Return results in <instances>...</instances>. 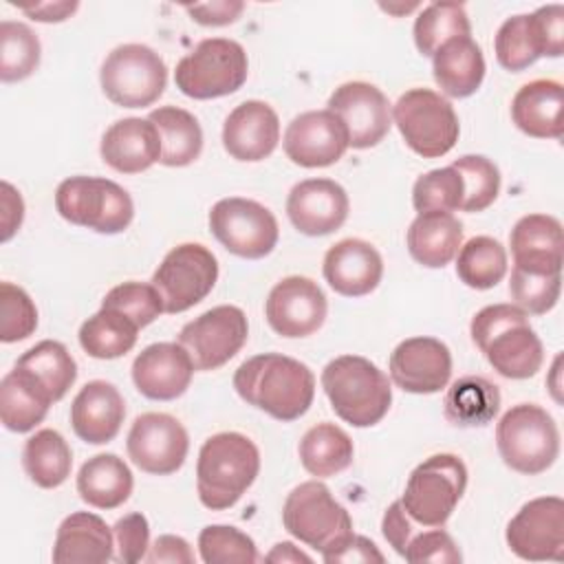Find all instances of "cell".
Returning <instances> with one entry per match:
<instances>
[{
  "label": "cell",
  "instance_id": "cell-1",
  "mask_svg": "<svg viewBox=\"0 0 564 564\" xmlns=\"http://www.w3.org/2000/svg\"><path fill=\"white\" fill-rule=\"evenodd\" d=\"M234 388L242 401L289 423L308 412L315 397L313 370L282 352L253 355L234 372Z\"/></svg>",
  "mask_w": 564,
  "mask_h": 564
},
{
  "label": "cell",
  "instance_id": "cell-2",
  "mask_svg": "<svg viewBox=\"0 0 564 564\" xmlns=\"http://www.w3.org/2000/svg\"><path fill=\"white\" fill-rule=\"evenodd\" d=\"M469 333L489 366L507 379H529L544 364L542 341L529 315L516 304L480 308L471 317Z\"/></svg>",
  "mask_w": 564,
  "mask_h": 564
},
{
  "label": "cell",
  "instance_id": "cell-3",
  "mask_svg": "<svg viewBox=\"0 0 564 564\" xmlns=\"http://www.w3.org/2000/svg\"><path fill=\"white\" fill-rule=\"evenodd\" d=\"M260 452L240 432H218L209 436L196 460V491L203 507L223 511L234 507L256 482Z\"/></svg>",
  "mask_w": 564,
  "mask_h": 564
},
{
  "label": "cell",
  "instance_id": "cell-4",
  "mask_svg": "<svg viewBox=\"0 0 564 564\" xmlns=\"http://www.w3.org/2000/svg\"><path fill=\"white\" fill-rule=\"evenodd\" d=\"M322 388L335 414L352 427H372L390 410L392 386L366 357L339 355L322 370Z\"/></svg>",
  "mask_w": 564,
  "mask_h": 564
},
{
  "label": "cell",
  "instance_id": "cell-5",
  "mask_svg": "<svg viewBox=\"0 0 564 564\" xmlns=\"http://www.w3.org/2000/svg\"><path fill=\"white\" fill-rule=\"evenodd\" d=\"M496 445L507 467L524 476H538L557 460L560 432L544 408L518 403L500 416Z\"/></svg>",
  "mask_w": 564,
  "mask_h": 564
},
{
  "label": "cell",
  "instance_id": "cell-6",
  "mask_svg": "<svg viewBox=\"0 0 564 564\" xmlns=\"http://www.w3.org/2000/svg\"><path fill=\"white\" fill-rule=\"evenodd\" d=\"M55 209L70 225L97 234H121L134 218L130 194L104 176H70L55 189Z\"/></svg>",
  "mask_w": 564,
  "mask_h": 564
},
{
  "label": "cell",
  "instance_id": "cell-7",
  "mask_svg": "<svg viewBox=\"0 0 564 564\" xmlns=\"http://www.w3.org/2000/svg\"><path fill=\"white\" fill-rule=\"evenodd\" d=\"M247 75L249 59L242 44L229 37H207L181 57L174 82L192 99H216L240 90Z\"/></svg>",
  "mask_w": 564,
  "mask_h": 564
},
{
  "label": "cell",
  "instance_id": "cell-8",
  "mask_svg": "<svg viewBox=\"0 0 564 564\" xmlns=\"http://www.w3.org/2000/svg\"><path fill=\"white\" fill-rule=\"evenodd\" d=\"M392 121L405 145L423 159L445 156L458 141L454 106L432 88H410L392 106Z\"/></svg>",
  "mask_w": 564,
  "mask_h": 564
},
{
  "label": "cell",
  "instance_id": "cell-9",
  "mask_svg": "<svg viewBox=\"0 0 564 564\" xmlns=\"http://www.w3.org/2000/svg\"><path fill=\"white\" fill-rule=\"evenodd\" d=\"M467 487V467L456 454H434L419 463L403 489L401 505L410 520L443 527Z\"/></svg>",
  "mask_w": 564,
  "mask_h": 564
},
{
  "label": "cell",
  "instance_id": "cell-10",
  "mask_svg": "<svg viewBox=\"0 0 564 564\" xmlns=\"http://www.w3.org/2000/svg\"><path fill=\"white\" fill-rule=\"evenodd\" d=\"M284 529L306 546L326 553L352 533L350 513L319 480L300 482L282 507Z\"/></svg>",
  "mask_w": 564,
  "mask_h": 564
},
{
  "label": "cell",
  "instance_id": "cell-11",
  "mask_svg": "<svg viewBox=\"0 0 564 564\" xmlns=\"http://www.w3.org/2000/svg\"><path fill=\"white\" fill-rule=\"evenodd\" d=\"M99 82L112 104L121 108H145L163 95L167 66L154 48L130 42L106 55Z\"/></svg>",
  "mask_w": 564,
  "mask_h": 564
},
{
  "label": "cell",
  "instance_id": "cell-12",
  "mask_svg": "<svg viewBox=\"0 0 564 564\" xmlns=\"http://www.w3.org/2000/svg\"><path fill=\"white\" fill-rule=\"evenodd\" d=\"M496 59L507 70H524L540 57L564 53V7L546 4L533 13L507 18L494 40Z\"/></svg>",
  "mask_w": 564,
  "mask_h": 564
},
{
  "label": "cell",
  "instance_id": "cell-13",
  "mask_svg": "<svg viewBox=\"0 0 564 564\" xmlns=\"http://www.w3.org/2000/svg\"><path fill=\"white\" fill-rule=\"evenodd\" d=\"M214 238L234 256L260 260L269 256L280 238V227L269 207L258 200L229 196L209 209Z\"/></svg>",
  "mask_w": 564,
  "mask_h": 564
},
{
  "label": "cell",
  "instance_id": "cell-14",
  "mask_svg": "<svg viewBox=\"0 0 564 564\" xmlns=\"http://www.w3.org/2000/svg\"><path fill=\"white\" fill-rule=\"evenodd\" d=\"M218 280L216 256L198 242H183L165 253L152 275L165 313H183L203 302Z\"/></svg>",
  "mask_w": 564,
  "mask_h": 564
},
{
  "label": "cell",
  "instance_id": "cell-15",
  "mask_svg": "<svg viewBox=\"0 0 564 564\" xmlns=\"http://www.w3.org/2000/svg\"><path fill=\"white\" fill-rule=\"evenodd\" d=\"M247 337L249 322L245 311L234 304H220L187 322L178 333V344L187 350L196 370H216L240 352Z\"/></svg>",
  "mask_w": 564,
  "mask_h": 564
},
{
  "label": "cell",
  "instance_id": "cell-16",
  "mask_svg": "<svg viewBox=\"0 0 564 564\" xmlns=\"http://www.w3.org/2000/svg\"><path fill=\"white\" fill-rule=\"evenodd\" d=\"M505 540L520 560L560 562L564 557V500L560 496L529 500L509 520Z\"/></svg>",
  "mask_w": 564,
  "mask_h": 564
},
{
  "label": "cell",
  "instance_id": "cell-17",
  "mask_svg": "<svg viewBox=\"0 0 564 564\" xmlns=\"http://www.w3.org/2000/svg\"><path fill=\"white\" fill-rule=\"evenodd\" d=\"M126 449L141 471L170 476L183 467L189 452V436L183 423L172 414L145 412L134 419Z\"/></svg>",
  "mask_w": 564,
  "mask_h": 564
},
{
  "label": "cell",
  "instance_id": "cell-18",
  "mask_svg": "<svg viewBox=\"0 0 564 564\" xmlns=\"http://www.w3.org/2000/svg\"><path fill=\"white\" fill-rule=\"evenodd\" d=\"M328 302L317 282L304 275L282 278L264 302L269 326L282 337H308L326 319Z\"/></svg>",
  "mask_w": 564,
  "mask_h": 564
},
{
  "label": "cell",
  "instance_id": "cell-19",
  "mask_svg": "<svg viewBox=\"0 0 564 564\" xmlns=\"http://www.w3.org/2000/svg\"><path fill=\"white\" fill-rule=\"evenodd\" d=\"M328 110L344 121L348 145L355 150L375 148L392 128L388 97L368 82H346L337 86L328 97Z\"/></svg>",
  "mask_w": 564,
  "mask_h": 564
},
{
  "label": "cell",
  "instance_id": "cell-20",
  "mask_svg": "<svg viewBox=\"0 0 564 564\" xmlns=\"http://www.w3.org/2000/svg\"><path fill=\"white\" fill-rule=\"evenodd\" d=\"M284 154L300 167H328L337 163L348 145L344 121L326 110H308L297 115L282 139Z\"/></svg>",
  "mask_w": 564,
  "mask_h": 564
},
{
  "label": "cell",
  "instance_id": "cell-21",
  "mask_svg": "<svg viewBox=\"0 0 564 564\" xmlns=\"http://www.w3.org/2000/svg\"><path fill=\"white\" fill-rule=\"evenodd\" d=\"M452 377V352L436 337L403 339L390 355V379L412 394L441 392Z\"/></svg>",
  "mask_w": 564,
  "mask_h": 564
},
{
  "label": "cell",
  "instance_id": "cell-22",
  "mask_svg": "<svg viewBox=\"0 0 564 564\" xmlns=\"http://www.w3.org/2000/svg\"><path fill=\"white\" fill-rule=\"evenodd\" d=\"M348 194L330 178H306L293 185L286 198V216L304 236L337 231L348 218Z\"/></svg>",
  "mask_w": 564,
  "mask_h": 564
},
{
  "label": "cell",
  "instance_id": "cell-23",
  "mask_svg": "<svg viewBox=\"0 0 564 564\" xmlns=\"http://www.w3.org/2000/svg\"><path fill=\"white\" fill-rule=\"evenodd\" d=\"M194 370L192 357L178 341H159L134 357L132 381L152 401H174L189 388Z\"/></svg>",
  "mask_w": 564,
  "mask_h": 564
},
{
  "label": "cell",
  "instance_id": "cell-24",
  "mask_svg": "<svg viewBox=\"0 0 564 564\" xmlns=\"http://www.w3.org/2000/svg\"><path fill=\"white\" fill-rule=\"evenodd\" d=\"M280 141L278 112L260 99L238 104L223 123V148L236 161L256 163L273 154Z\"/></svg>",
  "mask_w": 564,
  "mask_h": 564
},
{
  "label": "cell",
  "instance_id": "cell-25",
  "mask_svg": "<svg viewBox=\"0 0 564 564\" xmlns=\"http://www.w3.org/2000/svg\"><path fill=\"white\" fill-rule=\"evenodd\" d=\"M328 286L344 297H361L372 293L383 278L381 253L361 238H344L335 242L322 267Z\"/></svg>",
  "mask_w": 564,
  "mask_h": 564
},
{
  "label": "cell",
  "instance_id": "cell-26",
  "mask_svg": "<svg viewBox=\"0 0 564 564\" xmlns=\"http://www.w3.org/2000/svg\"><path fill=\"white\" fill-rule=\"evenodd\" d=\"M126 419V403L121 392L104 381H88L70 405V425L77 438L88 445H106L110 443Z\"/></svg>",
  "mask_w": 564,
  "mask_h": 564
},
{
  "label": "cell",
  "instance_id": "cell-27",
  "mask_svg": "<svg viewBox=\"0 0 564 564\" xmlns=\"http://www.w3.org/2000/svg\"><path fill=\"white\" fill-rule=\"evenodd\" d=\"M99 154L106 165L121 174H139L161 161V137L150 119L126 117L115 121L101 137Z\"/></svg>",
  "mask_w": 564,
  "mask_h": 564
},
{
  "label": "cell",
  "instance_id": "cell-28",
  "mask_svg": "<svg viewBox=\"0 0 564 564\" xmlns=\"http://www.w3.org/2000/svg\"><path fill=\"white\" fill-rule=\"evenodd\" d=\"M513 267L531 273H562V223L549 214L522 216L511 234Z\"/></svg>",
  "mask_w": 564,
  "mask_h": 564
},
{
  "label": "cell",
  "instance_id": "cell-29",
  "mask_svg": "<svg viewBox=\"0 0 564 564\" xmlns=\"http://www.w3.org/2000/svg\"><path fill=\"white\" fill-rule=\"evenodd\" d=\"M511 119L533 139H562L564 88L555 79H533L518 88L511 101Z\"/></svg>",
  "mask_w": 564,
  "mask_h": 564
},
{
  "label": "cell",
  "instance_id": "cell-30",
  "mask_svg": "<svg viewBox=\"0 0 564 564\" xmlns=\"http://www.w3.org/2000/svg\"><path fill=\"white\" fill-rule=\"evenodd\" d=\"M115 535L110 527L90 511H75L57 527L53 562L57 564H104L110 562Z\"/></svg>",
  "mask_w": 564,
  "mask_h": 564
},
{
  "label": "cell",
  "instance_id": "cell-31",
  "mask_svg": "<svg viewBox=\"0 0 564 564\" xmlns=\"http://www.w3.org/2000/svg\"><path fill=\"white\" fill-rule=\"evenodd\" d=\"M432 75L436 86L454 99L474 95L485 79V57L471 35L447 40L432 55Z\"/></svg>",
  "mask_w": 564,
  "mask_h": 564
},
{
  "label": "cell",
  "instance_id": "cell-32",
  "mask_svg": "<svg viewBox=\"0 0 564 564\" xmlns=\"http://www.w3.org/2000/svg\"><path fill=\"white\" fill-rule=\"evenodd\" d=\"M405 242L419 264L443 269L463 245V223L447 212H423L412 220Z\"/></svg>",
  "mask_w": 564,
  "mask_h": 564
},
{
  "label": "cell",
  "instance_id": "cell-33",
  "mask_svg": "<svg viewBox=\"0 0 564 564\" xmlns=\"http://www.w3.org/2000/svg\"><path fill=\"white\" fill-rule=\"evenodd\" d=\"M132 487V471L117 454H97L77 474V494L95 509L110 511L121 507L130 498Z\"/></svg>",
  "mask_w": 564,
  "mask_h": 564
},
{
  "label": "cell",
  "instance_id": "cell-34",
  "mask_svg": "<svg viewBox=\"0 0 564 564\" xmlns=\"http://www.w3.org/2000/svg\"><path fill=\"white\" fill-rule=\"evenodd\" d=\"M53 399L46 390L29 377L24 370H9L0 381V419L2 425L11 432H31L37 423L44 421Z\"/></svg>",
  "mask_w": 564,
  "mask_h": 564
},
{
  "label": "cell",
  "instance_id": "cell-35",
  "mask_svg": "<svg viewBox=\"0 0 564 564\" xmlns=\"http://www.w3.org/2000/svg\"><path fill=\"white\" fill-rule=\"evenodd\" d=\"M500 410V390L480 375L458 377L443 399V414L456 427H482Z\"/></svg>",
  "mask_w": 564,
  "mask_h": 564
},
{
  "label": "cell",
  "instance_id": "cell-36",
  "mask_svg": "<svg viewBox=\"0 0 564 564\" xmlns=\"http://www.w3.org/2000/svg\"><path fill=\"white\" fill-rule=\"evenodd\" d=\"M148 119L161 137V161L167 167H185L203 152V130L198 119L178 106H159Z\"/></svg>",
  "mask_w": 564,
  "mask_h": 564
},
{
  "label": "cell",
  "instance_id": "cell-37",
  "mask_svg": "<svg viewBox=\"0 0 564 564\" xmlns=\"http://www.w3.org/2000/svg\"><path fill=\"white\" fill-rule=\"evenodd\" d=\"M297 456L311 476L330 478L350 467L355 445L339 425L324 421L306 430L297 445Z\"/></svg>",
  "mask_w": 564,
  "mask_h": 564
},
{
  "label": "cell",
  "instance_id": "cell-38",
  "mask_svg": "<svg viewBox=\"0 0 564 564\" xmlns=\"http://www.w3.org/2000/svg\"><path fill=\"white\" fill-rule=\"evenodd\" d=\"M141 326L126 313L101 306L79 326V346L95 359H117L137 344Z\"/></svg>",
  "mask_w": 564,
  "mask_h": 564
},
{
  "label": "cell",
  "instance_id": "cell-39",
  "mask_svg": "<svg viewBox=\"0 0 564 564\" xmlns=\"http://www.w3.org/2000/svg\"><path fill=\"white\" fill-rule=\"evenodd\" d=\"M22 465L37 487L55 489L70 476L73 452L57 430L46 427L24 443Z\"/></svg>",
  "mask_w": 564,
  "mask_h": 564
},
{
  "label": "cell",
  "instance_id": "cell-40",
  "mask_svg": "<svg viewBox=\"0 0 564 564\" xmlns=\"http://www.w3.org/2000/svg\"><path fill=\"white\" fill-rule=\"evenodd\" d=\"M15 368L33 377L46 390L53 403L64 399L77 379V364L73 355L62 341L55 339H44L22 352V357L15 361Z\"/></svg>",
  "mask_w": 564,
  "mask_h": 564
},
{
  "label": "cell",
  "instance_id": "cell-41",
  "mask_svg": "<svg viewBox=\"0 0 564 564\" xmlns=\"http://www.w3.org/2000/svg\"><path fill=\"white\" fill-rule=\"evenodd\" d=\"M456 256V275L469 289L487 291L507 275V251L491 236L469 238Z\"/></svg>",
  "mask_w": 564,
  "mask_h": 564
},
{
  "label": "cell",
  "instance_id": "cell-42",
  "mask_svg": "<svg viewBox=\"0 0 564 564\" xmlns=\"http://www.w3.org/2000/svg\"><path fill=\"white\" fill-rule=\"evenodd\" d=\"M471 33L467 11L458 2H432L414 20V44L421 55L432 57L447 40Z\"/></svg>",
  "mask_w": 564,
  "mask_h": 564
},
{
  "label": "cell",
  "instance_id": "cell-43",
  "mask_svg": "<svg viewBox=\"0 0 564 564\" xmlns=\"http://www.w3.org/2000/svg\"><path fill=\"white\" fill-rule=\"evenodd\" d=\"M40 40L24 22H0V79L22 82L40 66Z\"/></svg>",
  "mask_w": 564,
  "mask_h": 564
},
{
  "label": "cell",
  "instance_id": "cell-44",
  "mask_svg": "<svg viewBox=\"0 0 564 564\" xmlns=\"http://www.w3.org/2000/svg\"><path fill=\"white\" fill-rule=\"evenodd\" d=\"M463 178V212H485L500 194V170L482 154H465L452 163Z\"/></svg>",
  "mask_w": 564,
  "mask_h": 564
},
{
  "label": "cell",
  "instance_id": "cell-45",
  "mask_svg": "<svg viewBox=\"0 0 564 564\" xmlns=\"http://www.w3.org/2000/svg\"><path fill=\"white\" fill-rule=\"evenodd\" d=\"M198 553L205 564H253L256 542L236 527L209 524L198 533Z\"/></svg>",
  "mask_w": 564,
  "mask_h": 564
},
{
  "label": "cell",
  "instance_id": "cell-46",
  "mask_svg": "<svg viewBox=\"0 0 564 564\" xmlns=\"http://www.w3.org/2000/svg\"><path fill=\"white\" fill-rule=\"evenodd\" d=\"M412 205L419 214L423 212H456L463 205V178L447 165L430 170L414 181Z\"/></svg>",
  "mask_w": 564,
  "mask_h": 564
},
{
  "label": "cell",
  "instance_id": "cell-47",
  "mask_svg": "<svg viewBox=\"0 0 564 564\" xmlns=\"http://www.w3.org/2000/svg\"><path fill=\"white\" fill-rule=\"evenodd\" d=\"M562 291V273H531L518 267L511 269L509 295L518 308L527 315H544L549 313Z\"/></svg>",
  "mask_w": 564,
  "mask_h": 564
},
{
  "label": "cell",
  "instance_id": "cell-48",
  "mask_svg": "<svg viewBox=\"0 0 564 564\" xmlns=\"http://www.w3.org/2000/svg\"><path fill=\"white\" fill-rule=\"evenodd\" d=\"M35 328L37 308L31 295L13 282H0V341H22L31 337Z\"/></svg>",
  "mask_w": 564,
  "mask_h": 564
},
{
  "label": "cell",
  "instance_id": "cell-49",
  "mask_svg": "<svg viewBox=\"0 0 564 564\" xmlns=\"http://www.w3.org/2000/svg\"><path fill=\"white\" fill-rule=\"evenodd\" d=\"M101 306H110V308L126 313L141 328L152 324L161 313H165L163 300H161L159 291L154 289V284H145V282H137V280L121 282V284L112 286L104 295Z\"/></svg>",
  "mask_w": 564,
  "mask_h": 564
},
{
  "label": "cell",
  "instance_id": "cell-50",
  "mask_svg": "<svg viewBox=\"0 0 564 564\" xmlns=\"http://www.w3.org/2000/svg\"><path fill=\"white\" fill-rule=\"evenodd\" d=\"M403 557L412 564L421 562H438V564H458L463 560L456 542L441 527H432V531H423L412 535Z\"/></svg>",
  "mask_w": 564,
  "mask_h": 564
},
{
  "label": "cell",
  "instance_id": "cell-51",
  "mask_svg": "<svg viewBox=\"0 0 564 564\" xmlns=\"http://www.w3.org/2000/svg\"><path fill=\"white\" fill-rule=\"evenodd\" d=\"M117 560L123 564H134L145 560L150 549V524L143 513H128L119 518L112 527Z\"/></svg>",
  "mask_w": 564,
  "mask_h": 564
},
{
  "label": "cell",
  "instance_id": "cell-52",
  "mask_svg": "<svg viewBox=\"0 0 564 564\" xmlns=\"http://www.w3.org/2000/svg\"><path fill=\"white\" fill-rule=\"evenodd\" d=\"M322 560L326 564H339V562H383V553L377 549V544L364 535L350 533L346 540H341L335 549L322 553Z\"/></svg>",
  "mask_w": 564,
  "mask_h": 564
},
{
  "label": "cell",
  "instance_id": "cell-53",
  "mask_svg": "<svg viewBox=\"0 0 564 564\" xmlns=\"http://www.w3.org/2000/svg\"><path fill=\"white\" fill-rule=\"evenodd\" d=\"M381 533L390 542V546L403 557L405 546H408V542L412 538V522H410V516L405 513L401 500L392 502L386 509L383 520H381Z\"/></svg>",
  "mask_w": 564,
  "mask_h": 564
},
{
  "label": "cell",
  "instance_id": "cell-54",
  "mask_svg": "<svg viewBox=\"0 0 564 564\" xmlns=\"http://www.w3.org/2000/svg\"><path fill=\"white\" fill-rule=\"evenodd\" d=\"M245 4L242 2H229V0H220V2H205V4H187L185 11L192 15L194 22L203 24V26H225L231 24L240 18Z\"/></svg>",
  "mask_w": 564,
  "mask_h": 564
},
{
  "label": "cell",
  "instance_id": "cell-55",
  "mask_svg": "<svg viewBox=\"0 0 564 564\" xmlns=\"http://www.w3.org/2000/svg\"><path fill=\"white\" fill-rule=\"evenodd\" d=\"M145 562L150 564H161V562H167V564H192L194 562V553L187 544V540H183L181 535H159L154 540V544L148 549V555H145Z\"/></svg>",
  "mask_w": 564,
  "mask_h": 564
},
{
  "label": "cell",
  "instance_id": "cell-56",
  "mask_svg": "<svg viewBox=\"0 0 564 564\" xmlns=\"http://www.w3.org/2000/svg\"><path fill=\"white\" fill-rule=\"evenodd\" d=\"M2 189V214H0V240L7 242L11 240V236L20 229L22 225V218H24V200L20 196V192L9 183V181H2L0 185Z\"/></svg>",
  "mask_w": 564,
  "mask_h": 564
},
{
  "label": "cell",
  "instance_id": "cell-57",
  "mask_svg": "<svg viewBox=\"0 0 564 564\" xmlns=\"http://www.w3.org/2000/svg\"><path fill=\"white\" fill-rule=\"evenodd\" d=\"M77 2H44L35 7H22V11L37 22H62L70 18L77 11Z\"/></svg>",
  "mask_w": 564,
  "mask_h": 564
},
{
  "label": "cell",
  "instance_id": "cell-58",
  "mask_svg": "<svg viewBox=\"0 0 564 564\" xmlns=\"http://www.w3.org/2000/svg\"><path fill=\"white\" fill-rule=\"evenodd\" d=\"M267 562H311V555H306L304 551H300L293 542H278L267 555H264Z\"/></svg>",
  "mask_w": 564,
  "mask_h": 564
},
{
  "label": "cell",
  "instance_id": "cell-59",
  "mask_svg": "<svg viewBox=\"0 0 564 564\" xmlns=\"http://www.w3.org/2000/svg\"><path fill=\"white\" fill-rule=\"evenodd\" d=\"M560 361H562V357H560V355H557V357H555V361H553V368H551V375H553V381H555V379H557V375H560ZM557 390H560V383H557V381H555V383H553V386H551V392H553V399H555V401H557V403H560V401H562V397H560V392H557Z\"/></svg>",
  "mask_w": 564,
  "mask_h": 564
}]
</instances>
